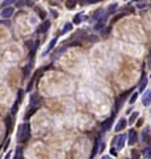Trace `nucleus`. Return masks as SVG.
<instances>
[{
  "instance_id": "1",
  "label": "nucleus",
  "mask_w": 151,
  "mask_h": 159,
  "mask_svg": "<svg viewBox=\"0 0 151 159\" xmlns=\"http://www.w3.org/2000/svg\"><path fill=\"white\" fill-rule=\"evenodd\" d=\"M41 104H42V99H41V96H39L38 93H33V95L30 96L29 110H28V113L25 114V120H26V121L30 118V116H32V114H34V112H36V110H38V108L41 107Z\"/></svg>"
},
{
  "instance_id": "2",
  "label": "nucleus",
  "mask_w": 151,
  "mask_h": 159,
  "mask_svg": "<svg viewBox=\"0 0 151 159\" xmlns=\"http://www.w3.org/2000/svg\"><path fill=\"white\" fill-rule=\"evenodd\" d=\"M29 137H30V125H29V122L21 124L18 126V130H17V141H18V143L28 142Z\"/></svg>"
},
{
  "instance_id": "3",
  "label": "nucleus",
  "mask_w": 151,
  "mask_h": 159,
  "mask_svg": "<svg viewBox=\"0 0 151 159\" xmlns=\"http://www.w3.org/2000/svg\"><path fill=\"white\" fill-rule=\"evenodd\" d=\"M126 138H127V135L123 134V133L116 135V137L113 138V141H112V147H114L117 151L122 150V147H123L125 143H126Z\"/></svg>"
},
{
  "instance_id": "4",
  "label": "nucleus",
  "mask_w": 151,
  "mask_h": 159,
  "mask_svg": "<svg viewBox=\"0 0 151 159\" xmlns=\"http://www.w3.org/2000/svg\"><path fill=\"white\" fill-rule=\"evenodd\" d=\"M23 95H24V91H23V89H18V91H17V99H16V101H15V104H13V107H12V110H11V114H12V116H15V114L17 113L18 105L21 104V100H23Z\"/></svg>"
},
{
  "instance_id": "5",
  "label": "nucleus",
  "mask_w": 151,
  "mask_h": 159,
  "mask_svg": "<svg viewBox=\"0 0 151 159\" xmlns=\"http://www.w3.org/2000/svg\"><path fill=\"white\" fill-rule=\"evenodd\" d=\"M13 13H15V9H13L12 7H7V8H4V9L2 11V13H0V17L4 18V20H8V18H11V17L13 16Z\"/></svg>"
},
{
  "instance_id": "6",
  "label": "nucleus",
  "mask_w": 151,
  "mask_h": 159,
  "mask_svg": "<svg viewBox=\"0 0 151 159\" xmlns=\"http://www.w3.org/2000/svg\"><path fill=\"white\" fill-rule=\"evenodd\" d=\"M127 138H129V145L130 146H133V145H135L137 143V141H138V135H137V132L134 130V129H132L130 132H129V134H127Z\"/></svg>"
},
{
  "instance_id": "7",
  "label": "nucleus",
  "mask_w": 151,
  "mask_h": 159,
  "mask_svg": "<svg viewBox=\"0 0 151 159\" xmlns=\"http://www.w3.org/2000/svg\"><path fill=\"white\" fill-rule=\"evenodd\" d=\"M130 91H132V89H130ZM130 91H126V92H125L123 95H120V96L117 97V100H116V112H117V110H118V109L121 108L122 103L125 101V99L127 97V95L130 93Z\"/></svg>"
},
{
  "instance_id": "8",
  "label": "nucleus",
  "mask_w": 151,
  "mask_h": 159,
  "mask_svg": "<svg viewBox=\"0 0 151 159\" xmlns=\"http://www.w3.org/2000/svg\"><path fill=\"white\" fill-rule=\"evenodd\" d=\"M50 21L49 20H46V21H44L42 23V25H39L38 26V29H37V33H46L49 29H50Z\"/></svg>"
},
{
  "instance_id": "9",
  "label": "nucleus",
  "mask_w": 151,
  "mask_h": 159,
  "mask_svg": "<svg viewBox=\"0 0 151 159\" xmlns=\"http://www.w3.org/2000/svg\"><path fill=\"white\" fill-rule=\"evenodd\" d=\"M142 103L145 107H148L151 104V91H146L142 96Z\"/></svg>"
},
{
  "instance_id": "10",
  "label": "nucleus",
  "mask_w": 151,
  "mask_h": 159,
  "mask_svg": "<svg viewBox=\"0 0 151 159\" xmlns=\"http://www.w3.org/2000/svg\"><path fill=\"white\" fill-rule=\"evenodd\" d=\"M113 116H114V114H112V117H109L108 120H105V121L102 122V125H101V130H102V132L109 130V128H111V125H112V122H113Z\"/></svg>"
},
{
  "instance_id": "11",
  "label": "nucleus",
  "mask_w": 151,
  "mask_h": 159,
  "mask_svg": "<svg viewBox=\"0 0 151 159\" xmlns=\"http://www.w3.org/2000/svg\"><path fill=\"white\" fill-rule=\"evenodd\" d=\"M126 125H127V121L125 120V118H121V120L117 122L114 130H116V132H121V130H123V129L126 128Z\"/></svg>"
},
{
  "instance_id": "12",
  "label": "nucleus",
  "mask_w": 151,
  "mask_h": 159,
  "mask_svg": "<svg viewBox=\"0 0 151 159\" xmlns=\"http://www.w3.org/2000/svg\"><path fill=\"white\" fill-rule=\"evenodd\" d=\"M99 146H100V138H97L96 142H95V145H93V150H92V154H91L90 159H93V158L96 156V154L99 153Z\"/></svg>"
},
{
  "instance_id": "13",
  "label": "nucleus",
  "mask_w": 151,
  "mask_h": 159,
  "mask_svg": "<svg viewBox=\"0 0 151 159\" xmlns=\"http://www.w3.org/2000/svg\"><path fill=\"white\" fill-rule=\"evenodd\" d=\"M12 125H13V120L11 116H7L5 118V126H7V135L9 134V132L12 130Z\"/></svg>"
},
{
  "instance_id": "14",
  "label": "nucleus",
  "mask_w": 151,
  "mask_h": 159,
  "mask_svg": "<svg viewBox=\"0 0 151 159\" xmlns=\"http://www.w3.org/2000/svg\"><path fill=\"white\" fill-rule=\"evenodd\" d=\"M147 83H148L147 76H146V75H145V72H143V75H142V82H141V84H139V91H141V92H143V91L146 89Z\"/></svg>"
},
{
  "instance_id": "15",
  "label": "nucleus",
  "mask_w": 151,
  "mask_h": 159,
  "mask_svg": "<svg viewBox=\"0 0 151 159\" xmlns=\"http://www.w3.org/2000/svg\"><path fill=\"white\" fill-rule=\"evenodd\" d=\"M150 141H151V137H150L148 129H146V130L142 133V142H143V143H150Z\"/></svg>"
},
{
  "instance_id": "16",
  "label": "nucleus",
  "mask_w": 151,
  "mask_h": 159,
  "mask_svg": "<svg viewBox=\"0 0 151 159\" xmlns=\"http://www.w3.org/2000/svg\"><path fill=\"white\" fill-rule=\"evenodd\" d=\"M79 0H66V8L67 9H74L76 7Z\"/></svg>"
},
{
  "instance_id": "17",
  "label": "nucleus",
  "mask_w": 151,
  "mask_h": 159,
  "mask_svg": "<svg viewBox=\"0 0 151 159\" xmlns=\"http://www.w3.org/2000/svg\"><path fill=\"white\" fill-rule=\"evenodd\" d=\"M57 41H58V38H53V39H51V41H50V44H49V46H47V50H46V51L44 53L45 55H46V54H47L49 51H51V50L54 49V46H55V44H57Z\"/></svg>"
},
{
  "instance_id": "18",
  "label": "nucleus",
  "mask_w": 151,
  "mask_h": 159,
  "mask_svg": "<svg viewBox=\"0 0 151 159\" xmlns=\"http://www.w3.org/2000/svg\"><path fill=\"white\" fill-rule=\"evenodd\" d=\"M72 29V24H70V23H67V24H64V26H63V29L59 32V34H66L67 32H70Z\"/></svg>"
},
{
  "instance_id": "19",
  "label": "nucleus",
  "mask_w": 151,
  "mask_h": 159,
  "mask_svg": "<svg viewBox=\"0 0 151 159\" xmlns=\"http://www.w3.org/2000/svg\"><path fill=\"white\" fill-rule=\"evenodd\" d=\"M13 159H24L23 149H21V147H17V149H16V154H15V158H13Z\"/></svg>"
},
{
  "instance_id": "20",
  "label": "nucleus",
  "mask_w": 151,
  "mask_h": 159,
  "mask_svg": "<svg viewBox=\"0 0 151 159\" xmlns=\"http://www.w3.org/2000/svg\"><path fill=\"white\" fill-rule=\"evenodd\" d=\"M142 155H143V158H146V159H150V158H151V147H147V149H145V150L142 151Z\"/></svg>"
},
{
  "instance_id": "21",
  "label": "nucleus",
  "mask_w": 151,
  "mask_h": 159,
  "mask_svg": "<svg viewBox=\"0 0 151 159\" xmlns=\"http://www.w3.org/2000/svg\"><path fill=\"white\" fill-rule=\"evenodd\" d=\"M138 118V112H134L132 116H130V118H129V122L127 124H130V125H133L134 122H135V120Z\"/></svg>"
},
{
  "instance_id": "22",
  "label": "nucleus",
  "mask_w": 151,
  "mask_h": 159,
  "mask_svg": "<svg viewBox=\"0 0 151 159\" xmlns=\"http://www.w3.org/2000/svg\"><path fill=\"white\" fill-rule=\"evenodd\" d=\"M96 3H100V0H80V4L81 5H85V4H96Z\"/></svg>"
},
{
  "instance_id": "23",
  "label": "nucleus",
  "mask_w": 151,
  "mask_h": 159,
  "mask_svg": "<svg viewBox=\"0 0 151 159\" xmlns=\"http://www.w3.org/2000/svg\"><path fill=\"white\" fill-rule=\"evenodd\" d=\"M15 2H17V0H4V2L2 3V8H7L8 5H11V4L15 3Z\"/></svg>"
},
{
  "instance_id": "24",
  "label": "nucleus",
  "mask_w": 151,
  "mask_h": 159,
  "mask_svg": "<svg viewBox=\"0 0 151 159\" xmlns=\"http://www.w3.org/2000/svg\"><path fill=\"white\" fill-rule=\"evenodd\" d=\"M139 156H141V153L138 150H133L132 151V159H139Z\"/></svg>"
},
{
  "instance_id": "25",
  "label": "nucleus",
  "mask_w": 151,
  "mask_h": 159,
  "mask_svg": "<svg viewBox=\"0 0 151 159\" xmlns=\"http://www.w3.org/2000/svg\"><path fill=\"white\" fill-rule=\"evenodd\" d=\"M137 97H138V93H137V92L133 93V95L130 96V99H129V103H130V104H134V103L137 101Z\"/></svg>"
},
{
  "instance_id": "26",
  "label": "nucleus",
  "mask_w": 151,
  "mask_h": 159,
  "mask_svg": "<svg viewBox=\"0 0 151 159\" xmlns=\"http://www.w3.org/2000/svg\"><path fill=\"white\" fill-rule=\"evenodd\" d=\"M36 11L39 13V17H41V18H46V12H45V11H41V9H38V8H36Z\"/></svg>"
},
{
  "instance_id": "27",
  "label": "nucleus",
  "mask_w": 151,
  "mask_h": 159,
  "mask_svg": "<svg viewBox=\"0 0 151 159\" xmlns=\"http://www.w3.org/2000/svg\"><path fill=\"white\" fill-rule=\"evenodd\" d=\"M80 23H81V16H80V13H79V15H76L75 18H74V24H80Z\"/></svg>"
},
{
  "instance_id": "28",
  "label": "nucleus",
  "mask_w": 151,
  "mask_h": 159,
  "mask_svg": "<svg viewBox=\"0 0 151 159\" xmlns=\"http://www.w3.org/2000/svg\"><path fill=\"white\" fill-rule=\"evenodd\" d=\"M117 9V4H112L111 7H109V9H108V13H112V12H114Z\"/></svg>"
},
{
  "instance_id": "29",
  "label": "nucleus",
  "mask_w": 151,
  "mask_h": 159,
  "mask_svg": "<svg viewBox=\"0 0 151 159\" xmlns=\"http://www.w3.org/2000/svg\"><path fill=\"white\" fill-rule=\"evenodd\" d=\"M101 13H102V9H99V11H97V12L93 15V18H95V20H96V18H99L97 16H99V15H101Z\"/></svg>"
},
{
  "instance_id": "30",
  "label": "nucleus",
  "mask_w": 151,
  "mask_h": 159,
  "mask_svg": "<svg viewBox=\"0 0 151 159\" xmlns=\"http://www.w3.org/2000/svg\"><path fill=\"white\" fill-rule=\"evenodd\" d=\"M24 5V2H23V0H17V3H16V7H23Z\"/></svg>"
},
{
  "instance_id": "31",
  "label": "nucleus",
  "mask_w": 151,
  "mask_h": 159,
  "mask_svg": "<svg viewBox=\"0 0 151 159\" xmlns=\"http://www.w3.org/2000/svg\"><path fill=\"white\" fill-rule=\"evenodd\" d=\"M104 147H105V145H104V143H100V146H99V153H100V154L104 151Z\"/></svg>"
},
{
  "instance_id": "32",
  "label": "nucleus",
  "mask_w": 151,
  "mask_h": 159,
  "mask_svg": "<svg viewBox=\"0 0 151 159\" xmlns=\"http://www.w3.org/2000/svg\"><path fill=\"white\" fill-rule=\"evenodd\" d=\"M111 154H113L114 156H117V150L114 147H111Z\"/></svg>"
},
{
  "instance_id": "33",
  "label": "nucleus",
  "mask_w": 151,
  "mask_h": 159,
  "mask_svg": "<svg viewBox=\"0 0 151 159\" xmlns=\"http://www.w3.org/2000/svg\"><path fill=\"white\" fill-rule=\"evenodd\" d=\"M11 154H12V153H7V155H5L4 159H9V158H11Z\"/></svg>"
},
{
  "instance_id": "34",
  "label": "nucleus",
  "mask_w": 151,
  "mask_h": 159,
  "mask_svg": "<svg viewBox=\"0 0 151 159\" xmlns=\"http://www.w3.org/2000/svg\"><path fill=\"white\" fill-rule=\"evenodd\" d=\"M51 15H53V16H54V17H57V16H58V15H57V12H55V11H51Z\"/></svg>"
},
{
  "instance_id": "35",
  "label": "nucleus",
  "mask_w": 151,
  "mask_h": 159,
  "mask_svg": "<svg viewBox=\"0 0 151 159\" xmlns=\"http://www.w3.org/2000/svg\"><path fill=\"white\" fill-rule=\"evenodd\" d=\"M101 159H112V158H111V156H108V155H105V156H102Z\"/></svg>"
},
{
  "instance_id": "36",
  "label": "nucleus",
  "mask_w": 151,
  "mask_h": 159,
  "mask_svg": "<svg viewBox=\"0 0 151 159\" xmlns=\"http://www.w3.org/2000/svg\"><path fill=\"white\" fill-rule=\"evenodd\" d=\"M135 2H141V0H135Z\"/></svg>"
}]
</instances>
